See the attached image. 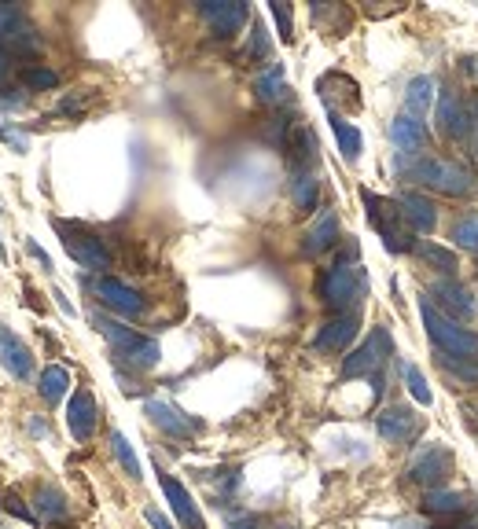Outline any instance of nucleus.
<instances>
[{
  "instance_id": "1",
  "label": "nucleus",
  "mask_w": 478,
  "mask_h": 529,
  "mask_svg": "<svg viewBox=\"0 0 478 529\" xmlns=\"http://www.w3.org/2000/svg\"><path fill=\"white\" fill-rule=\"evenodd\" d=\"M405 177L412 184H423L431 192H442V195H453V199H467V195L478 192V177L475 169L464 166L460 158H438V155H423L416 162L405 166Z\"/></svg>"
},
{
  "instance_id": "2",
  "label": "nucleus",
  "mask_w": 478,
  "mask_h": 529,
  "mask_svg": "<svg viewBox=\"0 0 478 529\" xmlns=\"http://www.w3.org/2000/svg\"><path fill=\"white\" fill-rule=\"evenodd\" d=\"M420 320L438 353H449V357H460V361H478V331L460 327L453 316H445L427 294H420Z\"/></svg>"
},
{
  "instance_id": "3",
  "label": "nucleus",
  "mask_w": 478,
  "mask_h": 529,
  "mask_svg": "<svg viewBox=\"0 0 478 529\" xmlns=\"http://www.w3.org/2000/svg\"><path fill=\"white\" fill-rule=\"evenodd\" d=\"M92 324H96V331H100L107 342H111L114 357L118 361L133 364L137 372H148V368H155L162 357L159 342L151 335H140V331H133V327L118 324V320H111V316H92Z\"/></svg>"
},
{
  "instance_id": "4",
  "label": "nucleus",
  "mask_w": 478,
  "mask_h": 529,
  "mask_svg": "<svg viewBox=\"0 0 478 529\" xmlns=\"http://www.w3.org/2000/svg\"><path fill=\"white\" fill-rule=\"evenodd\" d=\"M368 294V276L361 265H353V261H339V265H331L324 276H320V298L328 305L331 313H357V305L361 298Z\"/></svg>"
},
{
  "instance_id": "5",
  "label": "nucleus",
  "mask_w": 478,
  "mask_h": 529,
  "mask_svg": "<svg viewBox=\"0 0 478 529\" xmlns=\"http://www.w3.org/2000/svg\"><path fill=\"white\" fill-rule=\"evenodd\" d=\"M361 203H365V214L372 221V228L379 232L383 247L390 254H401V250H416V239L405 228V214H401L398 199H383L376 192H361Z\"/></svg>"
},
{
  "instance_id": "6",
  "label": "nucleus",
  "mask_w": 478,
  "mask_h": 529,
  "mask_svg": "<svg viewBox=\"0 0 478 529\" xmlns=\"http://www.w3.org/2000/svg\"><path fill=\"white\" fill-rule=\"evenodd\" d=\"M394 357V342H390L387 327H372V335L353 349L350 357L342 361V379H379L383 364Z\"/></svg>"
},
{
  "instance_id": "7",
  "label": "nucleus",
  "mask_w": 478,
  "mask_h": 529,
  "mask_svg": "<svg viewBox=\"0 0 478 529\" xmlns=\"http://www.w3.org/2000/svg\"><path fill=\"white\" fill-rule=\"evenodd\" d=\"M56 232H59V239H63V250L78 261L81 269H89V272L111 269V250H107V243H103L96 232H89V228H81V225H67V221H56Z\"/></svg>"
},
{
  "instance_id": "8",
  "label": "nucleus",
  "mask_w": 478,
  "mask_h": 529,
  "mask_svg": "<svg viewBox=\"0 0 478 529\" xmlns=\"http://www.w3.org/2000/svg\"><path fill=\"white\" fill-rule=\"evenodd\" d=\"M0 48L12 56H34L41 48V34L30 26L19 4H0Z\"/></svg>"
},
{
  "instance_id": "9",
  "label": "nucleus",
  "mask_w": 478,
  "mask_h": 529,
  "mask_svg": "<svg viewBox=\"0 0 478 529\" xmlns=\"http://www.w3.org/2000/svg\"><path fill=\"white\" fill-rule=\"evenodd\" d=\"M434 122H438V133L453 144H471L475 136V118H471V103H464L456 92H442L438 103H434Z\"/></svg>"
},
{
  "instance_id": "10",
  "label": "nucleus",
  "mask_w": 478,
  "mask_h": 529,
  "mask_svg": "<svg viewBox=\"0 0 478 529\" xmlns=\"http://www.w3.org/2000/svg\"><path fill=\"white\" fill-rule=\"evenodd\" d=\"M92 291H96L100 305H107L111 313L126 316V320H140V316L148 313V298H144L137 287L114 280V276H100V280L92 283Z\"/></svg>"
},
{
  "instance_id": "11",
  "label": "nucleus",
  "mask_w": 478,
  "mask_h": 529,
  "mask_svg": "<svg viewBox=\"0 0 478 529\" xmlns=\"http://www.w3.org/2000/svg\"><path fill=\"white\" fill-rule=\"evenodd\" d=\"M449 474H453V452L445 449L442 441H431V445L416 452L409 463V478L416 485H427V493H431V489H442V482Z\"/></svg>"
},
{
  "instance_id": "12",
  "label": "nucleus",
  "mask_w": 478,
  "mask_h": 529,
  "mask_svg": "<svg viewBox=\"0 0 478 529\" xmlns=\"http://www.w3.org/2000/svg\"><path fill=\"white\" fill-rule=\"evenodd\" d=\"M199 15H203L206 26H210L217 37H232L239 26L251 19V8H247L243 0H203V4H199Z\"/></svg>"
},
{
  "instance_id": "13",
  "label": "nucleus",
  "mask_w": 478,
  "mask_h": 529,
  "mask_svg": "<svg viewBox=\"0 0 478 529\" xmlns=\"http://www.w3.org/2000/svg\"><path fill=\"white\" fill-rule=\"evenodd\" d=\"M144 412H148L151 423H155L162 434H170V438H195V434L203 430L199 419L184 416L181 408L170 405V401H162V397H151L148 405H144Z\"/></svg>"
},
{
  "instance_id": "14",
  "label": "nucleus",
  "mask_w": 478,
  "mask_h": 529,
  "mask_svg": "<svg viewBox=\"0 0 478 529\" xmlns=\"http://www.w3.org/2000/svg\"><path fill=\"white\" fill-rule=\"evenodd\" d=\"M379 438L390 441V445H409L416 434H420V416L405 405H390L376 416Z\"/></svg>"
},
{
  "instance_id": "15",
  "label": "nucleus",
  "mask_w": 478,
  "mask_h": 529,
  "mask_svg": "<svg viewBox=\"0 0 478 529\" xmlns=\"http://www.w3.org/2000/svg\"><path fill=\"white\" fill-rule=\"evenodd\" d=\"M427 298H438L445 316H453L456 324H460V320H475V313H478V302H475V294H471V287H464V283H456V280L431 283V294H427Z\"/></svg>"
},
{
  "instance_id": "16",
  "label": "nucleus",
  "mask_w": 478,
  "mask_h": 529,
  "mask_svg": "<svg viewBox=\"0 0 478 529\" xmlns=\"http://www.w3.org/2000/svg\"><path fill=\"white\" fill-rule=\"evenodd\" d=\"M357 331H361V313L331 316L328 324L317 331V338H313V349H320V353H342L357 338Z\"/></svg>"
},
{
  "instance_id": "17",
  "label": "nucleus",
  "mask_w": 478,
  "mask_h": 529,
  "mask_svg": "<svg viewBox=\"0 0 478 529\" xmlns=\"http://www.w3.org/2000/svg\"><path fill=\"white\" fill-rule=\"evenodd\" d=\"M159 485H162V493H166V504L173 507V515L181 518L184 529H206V518H203V511H199V504H195V496L188 493L173 474L162 471Z\"/></svg>"
},
{
  "instance_id": "18",
  "label": "nucleus",
  "mask_w": 478,
  "mask_h": 529,
  "mask_svg": "<svg viewBox=\"0 0 478 529\" xmlns=\"http://www.w3.org/2000/svg\"><path fill=\"white\" fill-rule=\"evenodd\" d=\"M0 368L12 379H30L34 375V353H30V346L4 324H0Z\"/></svg>"
},
{
  "instance_id": "19",
  "label": "nucleus",
  "mask_w": 478,
  "mask_h": 529,
  "mask_svg": "<svg viewBox=\"0 0 478 529\" xmlns=\"http://www.w3.org/2000/svg\"><path fill=\"white\" fill-rule=\"evenodd\" d=\"M96 419H100V408H96V397L89 390H74L67 405V430L74 441H89L92 430H96Z\"/></svg>"
},
{
  "instance_id": "20",
  "label": "nucleus",
  "mask_w": 478,
  "mask_h": 529,
  "mask_svg": "<svg viewBox=\"0 0 478 529\" xmlns=\"http://www.w3.org/2000/svg\"><path fill=\"white\" fill-rule=\"evenodd\" d=\"M427 125L420 118H412V114H398L394 122H390V144L398 155H420L423 147H427Z\"/></svg>"
},
{
  "instance_id": "21",
  "label": "nucleus",
  "mask_w": 478,
  "mask_h": 529,
  "mask_svg": "<svg viewBox=\"0 0 478 529\" xmlns=\"http://www.w3.org/2000/svg\"><path fill=\"white\" fill-rule=\"evenodd\" d=\"M335 243H339V214H335L331 206H324L317 214V221H313V228L306 232V243H302V247H306L309 258H320V254L331 250Z\"/></svg>"
},
{
  "instance_id": "22",
  "label": "nucleus",
  "mask_w": 478,
  "mask_h": 529,
  "mask_svg": "<svg viewBox=\"0 0 478 529\" xmlns=\"http://www.w3.org/2000/svg\"><path fill=\"white\" fill-rule=\"evenodd\" d=\"M438 85H434L431 74H416V78L405 85V114H412V118H427L431 114V107L438 103Z\"/></svg>"
},
{
  "instance_id": "23",
  "label": "nucleus",
  "mask_w": 478,
  "mask_h": 529,
  "mask_svg": "<svg viewBox=\"0 0 478 529\" xmlns=\"http://www.w3.org/2000/svg\"><path fill=\"white\" fill-rule=\"evenodd\" d=\"M398 206H401V214H405V221H409L416 232H434V225H438V214H434V203L427 199V195L420 192H401L398 195Z\"/></svg>"
},
{
  "instance_id": "24",
  "label": "nucleus",
  "mask_w": 478,
  "mask_h": 529,
  "mask_svg": "<svg viewBox=\"0 0 478 529\" xmlns=\"http://www.w3.org/2000/svg\"><path fill=\"white\" fill-rule=\"evenodd\" d=\"M254 92H258V100L269 103V107H280V103L291 100V85H287V78H284V67L262 70V74L254 78Z\"/></svg>"
},
{
  "instance_id": "25",
  "label": "nucleus",
  "mask_w": 478,
  "mask_h": 529,
  "mask_svg": "<svg viewBox=\"0 0 478 529\" xmlns=\"http://www.w3.org/2000/svg\"><path fill=\"white\" fill-rule=\"evenodd\" d=\"M328 118H331V133H335V140H339L342 158H346V162H357V158H361V147H365V136H361V129L346 122L339 111H328Z\"/></svg>"
},
{
  "instance_id": "26",
  "label": "nucleus",
  "mask_w": 478,
  "mask_h": 529,
  "mask_svg": "<svg viewBox=\"0 0 478 529\" xmlns=\"http://www.w3.org/2000/svg\"><path fill=\"white\" fill-rule=\"evenodd\" d=\"M70 511L67 496L59 493L56 485H41L34 493V518H41V522H63Z\"/></svg>"
},
{
  "instance_id": "27",
  "label": "nucleus",
  "mask_w": 478,
  "mask_h": 529,
  "mask_svg": "<svg viewBox=\"0 0 478 529\" xmlns=\"http://www.w3.org/2000/svg\"><path fill=\"white\" fill-rule=\"evenodd\" d=\"M317 195H320L317 169H295V173H291V203H295L298 210H313V206H317Z\"/></svg>"
},
{
  "instance_id": "28",
  "label": "nucleus",
  "mask_w": 478,
  "mask_h": 529,
  "mask_svg": "<svg viewBox=\"0 0 478 529\" xmlns=\"http://www.w3.org/2000/svg\"><path fill=\"white\" fill-rule=\"evenodd\" d=\"M423 511H427V515H438V518L464 515V511H467V496L453 493V489H431V493H427V500H423Z\"/></svg>"
},
{
  "instance_id": "29",
  "label": "nucleus",
  "mask_w": 478,
  "mask_h": 529,
  "mask_svg": "<svg viewBox=\"0 0 478 529\" xmlns=\"http://www.w3.org/2000/svg\"><path fill=\"white\" fill-rule=\"evenodd\" d=\"M70 390V372L67 368H59V364H52V368H45L41 372V383H37V394L45 397L48 405H59L63 397H67Z\"/></svg>"
},
{
  "instance_id": "30",
  "label": "nucleus",
  "mask_w": 478,
  "mask_h": 529,
  "mask_svg": "<svg viewBox=\"0 0 478 529\" xmlns=\"http://www.w3.org/2000/svg\"><path fill=\"white\" fill-rule=\"evenodd\" d=\"M111 449H114V456H118V463H122V471H126L129 478H144V474H140L137 452H133V445H129V438L122 434V430H114L111 434Z\"/></svg>"
},
{
  "instance_id": "31",
  "label": "nucleus",
  "mask_w": 478,
  "mask_h": 529,
  "mask_svg": "<svg viewBox=\"0 0 478 529\" xmlns=\"http://www.w3.org/2000/svg\"><path fill=\"white\" fill-rule=\"evenodd\" d=\"M438 368L449 372L460 383L478 386V361H460V357H449V353H438Z\"/></svg>"
},
{
  "instance_id": "32",
  "label": "nucleus",
  "mask_w": 478,
  "mask_h": 529,
  "mask_svg": "<svg viewBox=\"0 0 478 529\" xmlns=\"http://www.w3.org/2000/svg\"><path fill=\"white\" fill-rule=\"evenodd\" d=\"M416 254H420L423 261L438 265L442 272H453L456 269V254H453V250L438 247V243H431V239H416Z\"/></svg>"
},
{
  "instance_id": "33",
  "label": "nucleus",
  "mask_w": 478,
  "mask_h": 529,
  "mask_svg": "<svg viewBox=\"0 0 478 529\" xmlns=\"http://www.w3.org/2000/svg\"><path fill=\"white\" fill-rule=\"evenodd\" d=\"M453 243L460 250H478V214H464L453 225Z\"/></svg>"
},
{
  "instance_id": "34",
  "label": "nucleus",
  "mask_w": 478,
  "mask_h": 529,
  "mask_svg": "<svg viewBox=\"0 0 478 529\" xmlns=\"http://www.w3.org/2000/svg\"><path fill=\"white\" fill-rule=\"evenodd\" d=\"M401 372H405V383H409V394L416 397L420 405H434L431 386H427V379H423L420 368H416V364H401Z\"/></svg>"
},
{
  "instance_id": "35",
  "label": "nucleus",
  "mask_w": 478,
  "mask_h": 529,
  "mask_svg": "<svg viewBox=\"0 0 478 529\" xmlns=\"http://www.w3.org/2000/svg\"><path fill=\"white\" fill-rule=\"evenodd\" d=\"M23 85L26 89H56L59 74L48 67H30V70H23Z\"/></svg>"
},
{
  "instance_id": "36",
  "label": "nucleus",
  "mask_w": 478,
  "mask_h": 529,
  "mask_svg": "<svg viewBox=\"0 0 478 529\" xmlns=\"http://www.w3.org/2000/svg\"><path fill=\"white\" fill-rule=\"evenodd\" d=\"M269 12H273L276 26H280V37H284V41H295V19H291V8L280 4V0H273V4H269Z\"/></svg>"
},
{
  "instance_id": "37",
  "label": "nucleus",
  "mask_w": 478,
  "mask_h": 529,
  "mask_svg": "<svg viewBox=\"0 0 478 529\" xmlns=\"http://www.w3.org/2000/svg\"><path fill=\"white\" fill-rule=\"evenodd\" d=\"M265 56H269V37H265L262 23H254L251 45H247V59H265Z\"/></svg>"
},
{
  "instance_id": "38",
  "label": "nucleus",
  "mask_w": 478,
  "mask_h": 529,
  "mask_svg": "<svg viewBox=\"0 0 478 529\" xmlns=\"http://www.w3.org/2000/svg\"><path fill=\"white\" fill-rule=\"evenodd\" d=\"M144 518H148V526H151V529H173L170 522H166V515H162L159 507H148V511H144Z\"/></svg>"
},
{
  "instance_id": "39",
  "label": "nucleus",
  "mask_w": 478,
  "mask_h": 529,
  "mask_svg": "<svg viewBox=\"0 0 478 529\" xmlns=\"http://www.w3.org/2000/svg\"><path fill=\"white\" fill-rule=\"evenodd\" d=\"M8 78H12V56H8L4 48H0V89L8 85Z\"/></svg>"
},
{
  "instance_id": "40",
  "label": "nucleus",
  "mask_w": 478,
  "mask_h": 529,
  "mask_svg": "<svg viewBox=\"0 0 478 529\" xmlns=\"http://www.w3.org/2000/svg\"><path fill=\"white\" fill-rule=\"evenodd\" d=\"M26 250H30V254H34V258H37V261H41V269H45V272H52V258H48L45 250L37 247L34 239H30V243H26Z\"/></svg>"
},
{
  "instance_id": "41",
  "label": "nucleus",
  "mask_w": 478,
  "mask_h": 529,
  "mask_svg": "<svg viewBox=\"0 0 478 529\" xmlns=\"http://www.w3.org/2000/svg\"><path fill=\"white\" fill-rule=\"evenodd\" d=\"M471 118H475V136H471V144H475V151H478V100L471 103Z\"/></svg>"
},
{
  "instance_id": "42",
  "label": "nucleus",
  "mask_w": 478,
  "mask_h": 529,
  "mask_svg": "<svg viewBox=\"0 0 478 529\" xmlns=\"http://www.w3.org/2000/svg\"><path fill=\"white\" fill-rule=\"evenodd\" d=\"M453 529H478V522H467V526H453Z\"/></svg>"
},
{
  "instance_id": "43",
  "label": "nucleus",
  "mask_w": 478,
  "mask_h": 529,
  "mask_svg": "<svg viewBox=\"0 0 478 529\" xmlns=\"http://www.w3.org/2000/svg\"><path fill=\"white\" fill-rule=\"evenodd\" d=\"M4 258H8V250H4V243H0V261H4Z\"/></svg>"
},
{
  "instance_id": "44",
  "label": "nucleus",
  "mask_w": 478,
  "mask_h": 529,
  "mask_svg": "<svg viewBox=\"0 0 478 529\" xmlns=\"http://www.w3.org/2000/svg\"><path fill=\"white\" fill-rule=\"evenodd\" d=\"M475 74H478V70H475Z\"/></svg>"
}]
</instances>
